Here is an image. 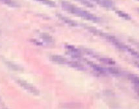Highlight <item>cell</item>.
<instances>
[{
  "instance_id": "6",
  "label": "cell",
  "mask_w": 139,
  "mask_h": 109,
  "mask_svg": "<svg viewBox=\"0 0 139 109\" xmlns=\"http://www.w3.org/2000/svg\"><path fill=\"white\" fill-rule=\"evenodd\" d=\"M0 2L10 6H16L17 4L12 0H0Z\"/></svg>"
},
{
  "instance_id": "4",
  "label": "cell",
  "mask_w": 139,
  "mask_h": 109,
  "mask_svg": "<svg viewBox=\"0 0 139 109\" xmlns=\"http://www.w3.org/2000/svg\"><path fill=\"white\" fill-rule=\"evenodd\" d=\"M116 12L119 17L124 18L125 20H130L131 19V17H130V16L123 11L117 10L116 11Z\"/></svg>"
},
{
  "instance_id": "3",
  "label": "cell",
  "mask_w": 139,
  "mask_h": 109,
  "mask_svg": "<svg viewBox=\"0 0 139 109\" xmlns=\"http://www.w3.org/2000/svg\"><path fill=\"white\" fill-rule=\"evenodd\" d=\"M128 78L131 83L139 87V76L134 74H129L128 75Z\"/></svg>"
},
{
  "instance_id": "7",
  "label": "cell",
  "mask_w": 139,
  "mask_h": 109,
  "mask_svg": "<svg viewBox=\"0 0 139 109\" xmlns=\"http://www.w3.org/2000/svg\"><path fill=\"white\" fill-rule=\"evenodd\" d=\"M78 2H80L82 5L88 7H93V5L90 2L87 0H76Z\"/></svg>"
},
{
  "instance_id": "1",
  "label": "cell",
  "mask_w": 139,
  "mask_h": 109,
  "mask_svg": "<svg viewBox=\"0 0 139 109\" xmlns=\"http://www.w3.org/2000/svg\"><path fill=\"white\" fill-rule=\"evenodd\" d=\"M62 6L64 10L73 14L88 20L93 21H98L99 18L89 13L87 11L81 9L67 1H63Z\"/></svg>"
},
{
  "instance_id": "5",
  "label": "cell",
  "mask_w": 139,
  "mask_h": 109,
  "mask_svg": "<svg viewBox=\"0 0 139 109\" xmlns=\"http://www.w3.org/2000/svg\"><path fill=\"white\" fill-rule=\"evenodd\" d=\"M41 3L50 7H55L56 6L55 3L51 0H35Z\"/></svg>"
},
{
  "instance_id": "12",
  "label": "cell",
  "mask_w": 139,
  "mask_h": 109,
  "mask_svg": "<svg viewBox=\"0 0 139 109\" xmlns=\"http://www.w3.org/2000/svg\"><path fill=\"white\" fill-rule=\"evenodd\" d=\"M135 64H136V66L137 67H138V68H139V63H135Z\"/></svg>"
},
{
  "instance_id": "9",
  "label": "cell",
  "mask_w": 139,
  "mask_h": 109,
  "mask_svg": "<svg viewBox=\"0 0 139 109\" xmlns=\"http://www.w3.org/2000/svg\"><path fill=\"white\" fill-rule=\"evenodd\" d=\"M109 71L111 74L114 75H119L120 74V72L119 70L116 68H110L109 69Z\"/></svg>"
},
{
  "instance_id": "13",
  "label": "cell",
  "mask_w": 139,
  "mask_h": 109,
  "mask_svg": "<svg viewBox=\"0 0 139 109\" xmlns=\"http://www.w3.org/2000/svg\"><path fill=\"white\" fill-rule=\"evenodd\" d=\"M137 11H138V12H139V8L137 9Z\"/></svg>"
},
{
  "instance_id": "8",
  "label": "cell",
  "mask_w": 139,
  "mask_h": 109,
  "mask_svg": "<svg viewBox=\"0 0 139 109\" xmlns=\"http://www.w3.org/2000/svg\"><path fill=\"white\" fill-rule=\"evenodd\" d=\"M127 52H129V53L131 54L139 59V53L133 49L132 48L129 47Z\"/></svg>"
},
{
  "instance_id": "2",
  "label": "cell",
  "mask_w": 139,
  "mask_h": 109,
  "mask_svg": "<svg viewBox=\"0 0 139 109\" xmlns=\"http://www.w3.org/2000/svg\"><path fill=\"white\" fill-rule=\"evenodd\" d=\"M103 7L110 8L112 7L113 3L111 0H92Z\"/></svg>"
},
{
  "instance_id": "10",
  "label": "cell",
  "mask_w": 139,
  "mask_h": 109,
  "mask_svg": "<svg viewBox=\"0 0 139 109\" xmlns=\"http://www.w3.org/2000/svg\"><path fill=\"white\" fill-rule=\"evenodd\" d=\"M8 66H9L12 69L15 70H17L19 69V67H18L17 66H16V65L12 63H10L9 62H8Z\"/></svg>"
},
{
  "instance_id": "14",
  "label": "cell",
  "mask_w": 139,
  "mask_h": 109,
  "mask_svg": "<svg viewBox=\"0 0 139 109\" xmlns=\"http://www.w3.org/2000/svg\"></svg>"
},
{
  "instance_id": "11",
  "label": "cell",
  "mask_w": 139,
  "mask_h": 109,
  "mask_svg": "<svg viewBox=\"0 0 139 109\" xmlns=\"http://www.w3.org/2000/svg\"><path fill=\"white\" fill-rule=\"evenodd\" d=\"M103 61L109 64L114 65L115 64V61H114L113 60H111V59H108V58L103 59Z\"/></svg>"
}]
</instances>
